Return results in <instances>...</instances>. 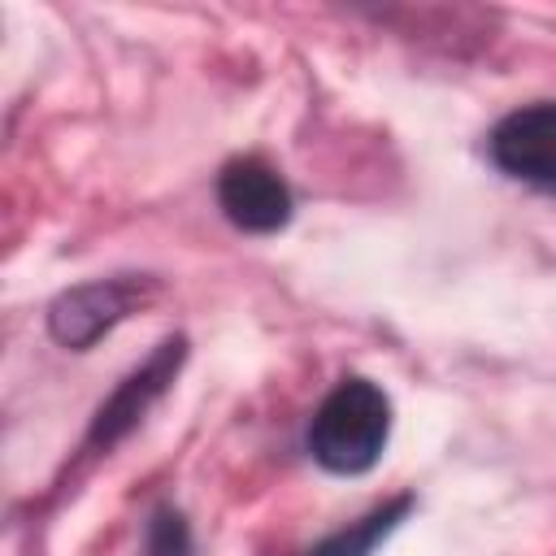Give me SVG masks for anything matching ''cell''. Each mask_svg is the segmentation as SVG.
<instances>
[{"label":"cell","mask_w":556,"mask_h":556,"mask_svg":"<svg viewBox=\"0 0 556 556\" xmlns=\"http://www.w3.org/2000/svg\"><path fill=\"white\" fill-rule=\"evenodd\" d=\"M391 439V400L369 378H343L308 426V452L326 473H369Z\"/></svg>","instance_id":"cell-1"},{"label":"cell","mask_w":556,"mask_h":556,"mask_svg":"<svg viewBox=\"0 0 556 556\" xmlns=\"http://www.w3.org/2000/svg\"><path fill=\"white\" fill-rule=\"evenodd\" d=\"M486 152L508 178L556 191V100L526 104L500 117Z\"/></svg>","instance_id":"cell-4"},{"label":"cell","mask_w":556,"mask_h":556,"mask_svg":"<svg viewBox=\"0 0 556 556\" xmlns=\"http://www.w3.org/2000/svg\"><path fill=\"white\" fill-rule=\"evenodd\" d=\"M217 204L243 235H274L291 222V191L261 156H235L217 174Z\"/></svg>","instance_id":"cell-5"},{"label":"cell","mask_w":556,"mask_h":556,"mask_svg":"<svg viewBox=\"0 0 556 556\" xmlns=\"http://www.w3.org/2000/svg\"><path fill=\"white\" fill-rule=\"evenodd\" d=\"M139 300L143 291L135 278H100L70 287L48 304V334L70 352H87L100 334H109L122 317H130Z\"/></svg>","instance_id":"cell-3"},{"label":"cell","mask_w":556,"mask_h":556,"mask_svg":"<svg viewBox=\"0 0 556 556\" xmlns=\"http://www.w3.org/2000/svg\"><path fill=\"white\" fill-rule=\"evenodd\" d=\"M143 556H191V534H187L182 513H174V508H156L152 513Z\"/></svg>","instance_id":"cell-7"},{"label":"cell","mask_w":556,"mask_h":556,"mask_svg":"<svg viewBox=\"0 0 556 556\" xmlns=\"http://www.w3.org/2000/svg\"><path fill=\"white\" fill-rule=\"evenodd\" d=\"M408 508H413V500L408 495H400V500H387V504H378L374 513H365L361 521H352V526H343V530H334L330 539H321L317 547H308L304 556H369L404 517H408Z\"/></svg>","instance_id":"cell-6"},{"label":"cell","mask_w":556,"mask_h":556,"mask_svg":"<svg viewBox=\"0 0 556 556\" xmlns=\"http://www.w3.org/2000/svg\"><path fill=\"white\" fill-rule=\"evenodd\" d=\"M182 356H187V339L174 334V339H165L139 369H130V374L113 387V395L96 408L91 430H87V447L109 452L113 443H122V439L143 421V413L169 391V382H174L178 369H182Z\"/></svg>","instance_id":"cell-2"}]
</instances>
